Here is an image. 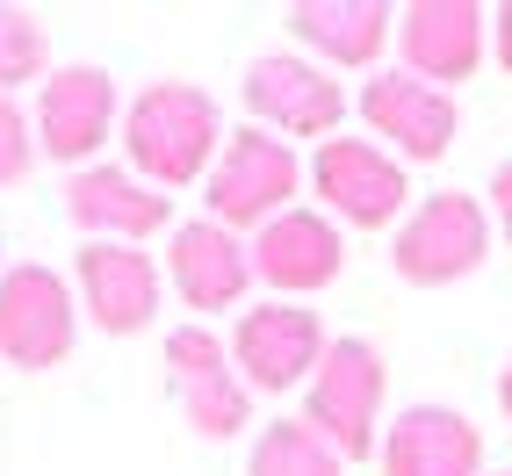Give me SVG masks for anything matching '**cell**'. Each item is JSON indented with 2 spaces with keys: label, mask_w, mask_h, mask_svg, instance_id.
Returning a JSON list of instances; mask_svg holds the SVG:
<instances>
[{
  "label": "cell",
  "mask_w": 512,
  "mask_h": 476,
  "mask_svg": "<svg viewBox=\"0 0 512 476\" xmlns=\"http://www.w3.org/2000/svg\"><path fill=\"white\" fill-rule=\"evenodd\" d=\"M390 8L383 0H296L289 8V29L311 44L325 65H368L375 51L390 44Z\"/></svg>",
  "instance_id": "18"
},
{
  "label": "cell",
  "mask_w": 512,
  "mask_h": 476,
  "mask_svg": "<svg viewBox=\"0 0 512 476\" xmlns=\"http://www.w3.org/2000/svg\"><path fill=\"white\" fill-rule=\"evenodd\" d=\"M51 65V37L29 8H0V94H15L22 80H44Z\"/></svg>",
  "instance_id": "20"
},
{
  "label": "cell",
  "mask_w": 512,
  "mask_h": 476,
  "mask_svg": "<svg viewBox=\"0 0 512 476\" xmlns=\"http://www.w3.org/2000/svg\"><path fill=\"white\" fill-rule=\"evenodd\" d=\"M246 476H339V455H332L303 419H282V426H267V433L253 440Z\"/></svg>",
  "instance_id": "19"
},
{
  "label": "cell",
  "mask_w": 512,
  "mask_h": 476,
  "mask_svg": "<svg viewBox=\"0 0 512 476\" xmlns=\"http://www.w3.org/2000/svg\"><path fill=\"white\" fill-rule=\"evenodd\" d=\"M368 130L390 145V159H440L462 130V109L448 87H426L419 73H375L361 87Z\"/></svg>",
  "instance_id": "10"
},
{
  "label": "cell",
  "mask_w": 512,
  "mask_h": 476,
  "mask_svg": "<svg viewBox=\"0 0 512 476\" xmlns=\"http://www.w3.org/2000/svg\"><path fill=\"white\" fill-rule=\"evenodd\" d=\"M484 29H491V15L476 8V0H412V8L397 15L404 58H412V73L426 87L469 80L476 65H484Z\"/></svg>",
  "instance_id": "16"
},
{
  "label": "cell",
  "mask_w": 512,
  "mask_h": 476,
  "mask_svg": "<svg viewBox=\"0 0 512 476\" xmlns=\"http://www.w3.org/2000/svg\"><path fill=\"white\" fill-rule=\"evenodd\" d=\"M29 166H37V123L15 109V94H0V188L29 181Z\"/></svg>",
  "instance_id": "21"
},
{
  "label": "cell",
  "mask_w": 512,
  "mask_h": 476,
  "mask_svg": "<svg viewBox=\"0 0 512 476\" xmlns=\"http://www.w3.org/2000/svg\"><path fill=\"white\" fill-rule=\"evenodd\" d=\"M109 123H116V80L101 73V65H58L44 80V94H37V152L80 166V159L101 152Z\"/></svg>",
  "instance_id": "13"
},
{
  "label": "cell",
  "mask_w": 512,
  "mask_h": 476,
  "mask_svg": "<svg viewBox=\"0 0 512 476\" xmlns=\"http://www.w3.org/2000/svg\"><path fill=\"white\" fill-rule=\"evenodd\" d=\"M383 476H484V433L448 404H412L383 440Z\"/></svg>",
  "instance_id": "17"
},
{
  "label": "cell",
  "mask_w": 512,
  "mask_h": 476,
  "mask_svg": "<svg viewBox=\"0 0 512 476\" xmlns=\"http://www.w3.org/2000/svg\"><path fill=\"white\" fill-rule=\"evenodd\" d=\"M73 339H80V303L65 289V275H51L37 260H15L0 275V361L44 376V368L73 354Z\"/></svg>",
  "instance_id": "4"
},
{
  "label": "cell",
  "mask_w": 512,
  "mask_h": 476,
  "mask_svg": "<svg viewBox=\"0 0 512 476\" xmlns=\"http://www.w3.org/2000/svg\"><path fill=\"white\" fill-rule=\"evenodd\" d=\"M339 267H347V238H339V224L318 217V210H282L275 224L253 231V275L282 303L339 282Z\"/></svg>",
  "instance_id": "12"
},
{
  "label": "cell",
  "mask_w": 512,
  "mask_h": 476,
  "mask_svg": "<svg viewBox=\"0 0 512 476\" xmlns=\"http://www.w3.org/2000/svg\"><path fill=\"white\" fill-rule=\"evenodd\" d=\"M246 109L260 116V130L275 138L282 130V145L289 138H332L339 116H347V94H339V80L325 73V65L311 58H282V51H267L246 65Z\"/></svg>",
  "instance_id": "8"
},
{
  "label": "cell",
  "mask_w": 512,
  "mask_h": 476,
  "mask_svg": "<svg viewBox=\"0 0 512 476\" xmlns=\"http://www.w3.org/2000/svg\"><path fill=\"white\" fill-rule=\"evenodd\" d=\"M311 188H318V202L339 217V224H361V231H375V224H390L404 202H412V181H404V159H390L383 145H368V138H325L318 152H311Z\"/></svg>",
  "instance_id": "6"
},
{
  "label": "cell",
  "mask_w": 512,
  "mask_h": 476,
  "mask_svg": "<svg viewBox=\"0 0 512 476\" xmlns=\"http://www.w3.org/2000/svg\"><path fill=\"white\" fill-rule=\"evenodd\" d=\"M505 476H512V469H505Z\"/></svg>",
  "instance_id": "25"
},
{
  "label": "cell",
  "mask_w": 512,
  "mask_h": 476,
  "mask_svg": "<svg viewBox=\"0 0 512 476\" xmlns=\"http://www.w3.org/2000/svg\"><path fill=\"white\" fill-rule=\"evenodd\" d=\"M166 275H174L188 311H231V303L246 296V282H253V246L238 231L195 217V224H181L166 238Z\"/></svg>",
  "instance_id": "14"
},
{
  "label": "cell",
  "mask_w": 512,
  "mask_h": 476,
  "mask_svg": "<svg viewBox=\"0 0 512 476\" xmlns=\"http://www.w3.org/2000/svg\"><path fill=\"white\" fill-rule=\"evenodd\" d=\"M123 152L138 166L145 188H188L210 174V159L224 152V116L217 101L188 80H152L123 116Z\"/></svg>",
  "instance_id": "1"
},
{
  "label": "cell",
  "mask_w": 512,
  "mask_h": 476,
  "mask_svg": "<svg viewBox=\"0 0 512 476\" xmlns=\"http://www.w3.org/2000/svg\"><path fill=\"white\" fill-rule=\"evenodd\" d=\"M303 188V159L296 145L267 138V130H224V152L202 174V202H210V224L238 231V224H275L282 210H296Z\"/></svg>",
  "instance_id": "2"
},
{
  "label": "cell",
  "mask_w": 512,
  "mask_h": 476,
  "mask_svg": "<svg viewBox=\"0 0 512 476\" xmlns=\"http://www.w3.org/2000/svg\"><path fill=\"white\" fill-rule=\"evenodd\" d=\"M73 275H80V311L109 339H130V332H145L159 318V267H152V253L87 238Z\"/></svg>",
  "instance_id": "11"
},
{
  "label": "cell",
  "mask_w": 512,
  "mask_h": 476,
  "mask_svg": "<svg viewBox=\"0 0 512 476\" xmlns=\"http://www.w3.org/2000/svg\"><path fill=\"white\" fill-rule=\"evenodd\" d=\"M325 354V332H318V311H303V303H253L246 318L231 332V368L246 390H296L311 383V368Z\"/></svg>",
  "instance_id": "9"
},
{
  "label": "cell",
  "mask_w": 512,
  "mask_h": 476,
  "mask_svg": "<svg viewBox=\"0 0 512 476\" xmlns=\"http://www.w3.org/2000/svg\"><path fill=\"white\" fill-rule=\"evenodd\" d=\"M491 37H498V65L512 73V8H498V15H491Z\"/></svg>",
  "instance_id": "23"
},
{
  "label": "cell",
  "mask_w": 512,
  "mask_h": 476,
  "mask_svg": "<svg viewBox=\"0 0 512 476\" xmlns=\"http://www.w3.org/2000/svg\"><path fill=\"white\" fill-rule=\"evenodd\" d=\"M491 202H498V231L512 238V159H505L498 174H491Z\"/></svg>",
  "instance_id": "22"
},
{
  "label": "cell",
  "mask_w": 512,
  "mask_h": 476,
  "mask_svg": "<svg viewBox=\"0 0 512 476\" xmlns=\"http://www.w3.org/2000/svg\"><path fill=\"white\" fill-rule=\"evenodd\" d=\"M491 253V224L476 210V195L448 188V195H426L412 217L397 224V246H390V267L412 289H440V282H462L476 275Z\"/></svg>",
  "instance_id": "5"
},
{
  "label": "cell",
  "mask_w": 512,
  "mask_h": 476,
  "mask_svg": "<svg viewBox=\"0 0 512 476\" xmlns=\"http://www.w3.org/2000/svg\"><path fill=\"white\" fill-rule=\"evenodd\" d=\"M166 368H174L181 412L202 440H231L253 426V390L238 383V368L224 354V339L210 325H174L166 332Z\"/></svg>",
  "instance_id": "7"
},
{
  "label": "cell",
  "mask_w": 512,
  "mask_h": 476,
  "mask_svg": "<svg viewBox=\"0 0 512 476\" xmlns=\"http://www.w3.org/2000/svg\"><path fill=\"white\" fill-rule=\"evenodd\" d=\"M174 210V195L145 188L138 174H123V166H80L73 181H65V217H73L87 238H109V246H138L152 238Z\"/></svg>",
  "instance_id": "15"
},
{
  "label": "cell",
  "mask_w": 512,
  "mask_h": 476,
  "mask_svg": "<svg viewBox=\"0 0 512 476\" xmlns=\"http://www.w3.org/2000/svg\"><path fill=\"white\" fill-rule=\"evenodd\" d=\"M498 412L512 419V368H505V376H498Z\"/></svg>",
  "instance_id": "24"
},
{
  "label": "cell",
  "mask_w": 512,
  "mask_h": 476,
  "mask_svg": "<svg viewBox=\"0 0 512 476\" xmlns=\"http://www.w3.org/2000/svg\"><path fill=\"white\" fill-rule=\"evenodd\" d=\"M383 354L368 339H332L303 383V426H311L339 462L375 448V412H383Z\"/></svg>",
  "instance_id": "3"
}]
</instances>
